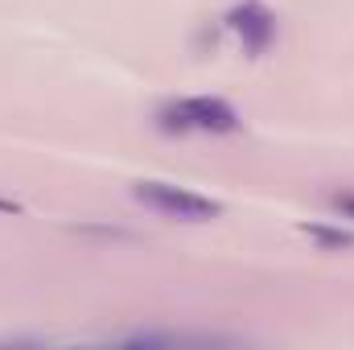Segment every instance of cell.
<instances>
[{"label": "cell", "mask_w": 354, "mask_h": 350, "mask_svg": "<svg viewBox=\"0 0 354 350\" xmlns=\"http://www.w3.org/2000/svg\"><path fill=\"white\" fill-rule=\"evenodd\" d=\"M132 198L145 202L149 210L165 214V219H181V223H210V219L223 214V202H214L206 194H194L185 185H174V181H136Z\"/></svg>", "instance_id": "obj_1"}, {"label": "cell", "mask_w": 354, "mask_h": 350, "mask_svg": "<svg viewBox=\"0 0 354 350\" xmlns=\"http://www.w3.org/2000/svg\"><path fill=\"white\" fill-rule=\"evenodd\" d=\"M161 128L165 132H235L239 128V111L218 99V95H194V99H177L161 111Z\"/></svg>", "instance_id": "obj_2"}, {"label": "cell", "mask_w": 354, "mask_h": 350, "mask_svg": "<svg viewBox=\"0 0 354 350\" xmlns=\"http://www.w3.org/2000/svg\"><path fill=\"white\" fill-rule=\"evenodd\" d=\"M227 29L243 42L248 54H264L276 37V12L260 4V0H239L231 12H227Z\"/></svg>", "instance_id": "obj_3"}, {"label": "cell", "mask_w": 354, "mask_h": 350, "mask_svg": "<svg viewBox=\"0 0 354 350\" xmlns=\"http://www.w3.org/2000/svg\"><path fill=\"white\" fill-rule=\"evenodd\" d=\"M309 239H317L322 248H334V252H342V248H354V235L351 231H338V227H322V223H305L301 227Z\"/></svg>", "instance_id": "obj_4"}, {"label": "cell", "mask_w": 354, "mask_h": 350, "mask_svg": "<svg viewBox=\"0 0 354 350\" xmlns=\"http://www.w3.org/2000/svg\"><path fill=\"white\" fill-rule=\"evenodd\" d=\"M334 210L346 214V219H354V194H334Z\"/></svg>", "instance_id": "obj_5"}, {"label": "cell", "mask_w": 354, "mask_h": 350, "mask_svg": "<svg viewBox=\"0 0 354 350\" xmlns=\"http://www.w3.org/2000/svg\"><path fill=\"white\" fill-rule=\"evenodd\" d=\"M0 214H21V202H12V198H0Z\"/></svg>", "instance_id": "obj_6"}]
</instances>
